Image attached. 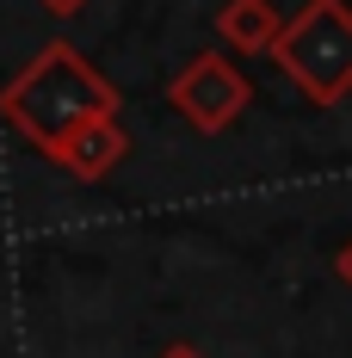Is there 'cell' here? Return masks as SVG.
Returning <instances> with one entry per match:
<instances>
[{"label": "cell", "mask_w": 352, "mask_h": 358, "mask_svg": "<svg viewBox=\"0 0 352 358\" xmlns=\"http://www.w3.org/2000/svg\"><path fill=\"white\" fill-rule=\"evenodd\" d=\"M334 272H340V285L352 290V241H346V248H340V253H334Z\"/></svg>", "instance_id": "7"}, {"label": "cell", "mask_w": 352, "mask_h": 358, "mask_svg": "<svg viewBox=\"0 0 352 358\" xmlns=\"http://www.w3.org/2000/svg\"><path fill=\"white\" fill-rule=\"evenodd\" d=\"M247 99H253V87H247V74L235 69L223 50H198V56L167 80V106H174L192 130H204V136L235 130Z\"/></svg>", "instance_id": "3"}, {"label": "cell", "mask_w": 352, "mask_h": 358, "mask_svg": "<svg viewBox=\"0 0 352 358\" xmlns=\"http://www.w3.org/2000/svg\"><path fill=\"white\" fill-rule=\"evenodd\" d=\"M279 6L272 0H223L216 6V37L235 50V56H266L272 37H279Z\"/></svg>", "instance_id": "5"}, {"label": "cell", "mask_w": 352, "mask_h": 358, "mask_svg": "<svg viewBox=\"0 0 352 358\" xmlns=\"http://www.w3.org/2000/svg\"><path fill=\"white\" fill-rule=\"evenodd\" d=\"M309 106H340L352 93V6L346 0H303V13H290L266 50Z\"/></svg>", "instance_id": "2"}, {"label": "cell", "mask_w": 352, "mask_h": 358, "mask_svg": "<svg viewBox=\"0 0 352 358\" xmlns=\"http://www.w3.org/2000/svg\"><path fill=\"white\" fill-rule=\"evenodd\" d=\"M99 111H118V87L74 43H43L31 62L0 87V124L25 148H37L43 161L62 148V136H74Z\"/></svg>", "instance_id": "1"}, {"label": "cell", "mask_w": 352, "mask_h": 358, "mask_svg": "<svg viewBox=\"0 0 352 358\" xmlns=\"http://www.w3.org/2000/svg\"><path fill=\"white\" fill-rule=\"evenodd\" d=\"M161 358H198V352H192V346H167Z\"/></svg>", "instance_id": "8"}, {"label": "cell", "mask_w": 352, "mask_h": 358, "mask_svg": "<svg viewBox=\"0 0 352 358\" xmlns=\"http://www.w3.org/2000/svg\"><path fill=\"white\" fill-rule=\"evenodd\" d=\"M124 155H130V130H124V117H118V111H99V117H87L74 136H62V148H56L50 161H56L69 179H87V185H93V179H106Z\"/></svg>", "instance_id": "4"}, {"label": "cell", "mask_w": 352, "mask_h": 358, "mask_svg": "<svg viewBox=\"0 0 352 358\" xmlns=\"http://www.w3.org/2000/svg\"><path fill=\"white\" fill-rule=\"evenodd\" d=\"M37 6H43V13H56V19H74L87 0H37Z\"/></svg>", "instance_id": "6"}]
</instances>
